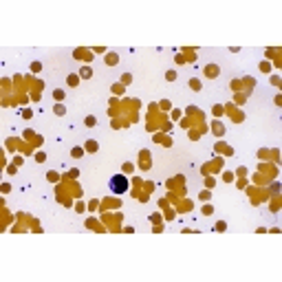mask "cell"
Returning <instances> with one entry per match:
<instances>
[{
    "instance_id": "2",
    "label": "cell",
    "mask_w": 282,
    "mask_h": 282,
    "mask_svg": "<svg viewBox=\"0 0 282 282\" xmlns=\"http://www.w3.org/2000/svg\"><path fill=\"white\" fill-rule=\"evenodd\" d=\"M205 73H207L210 77H214V75H216V73H218V71H216V66H210V68H207V71H205Z\"/></svg>"
},
{
    "instance_id": "6",
    "label": "cell",
    "mask_w": 282,
    "mask_h": 282,
    "mask_svg": "<svg viewBox=\"0 0 282 282\" xmlns=\"http://www.w3.org/2000/svg\"><path fill=\"white\" fill-rule=\"evenodd\" d=\"M31 71H40V62H33V64H31Z\"/></svg>"
},
{
    "instance_id": "3",
    "label": "cell",
    "mask_w": 282,
    "mask_h": 282,
    "mask_svg": "<svg viewBox=\"0 0 282 282\" xmlns=\"http://www.w3.org/2000/svg\"><path fill=\"white\" fill-rule=\"evenodd\" d=\"M82 77H90V68H88V66L82 68Z\"/></svg>"
},
{
    "instance_id": "5",
    "label": "cell",
    "mask_w": 282,
    "mask_h": 282,
    "mask_svg": "<svg viewBox=\"0 0 282 282\" xmlns=\"http://www.w3.org/2000/svg\"><path fill=\"white\" fill-rule=\"evenodd\" d=\"M46 176H49V181H55V179H57V174H55V172H49Z\"/></svg>"
},
{
    "instance_id": "4",
    "label": "cell",
    "mask_w": 282,
    "mask_h": 282,
    "mask_svg": "<svg viewBox=\"0 0 282 282\" xmlns=\"http://www.w3.org/2000/svg\"><path fill=\"white\" fill-rule=\"evenodd\" d=\"M86 126H95V117H86Z\"/></svg>"
},
{
    "instance_id": "1",
    "label": "cell",
    "mask_w": 282,
    "mask_h": 282,
    "mask_svg": "<svg viewBox=\"0 0 282 282\" xmlns=\"http://www.w3.org/2000/svg\"><path fill=\"white\" fill-rule=\"evenodd\" d=\"M110 190L115 194H123V192H128V179L123 176V174H117V176H112L110 179Z\"/></svg>"
}]
</instances>
